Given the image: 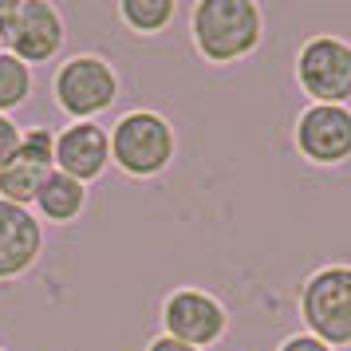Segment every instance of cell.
<instances>
[{
  "mask_svg": "<svg viewBox=\"0 0 351 351\" xmlns=\"http://www.w3.org/2000/svg\"><path fill=\"white\" fill-rule=\"evenodd\" d=\"M193 40L213 64L241 60L261 40V12L253 0H202L193 8Z\"/></svg>",
  "mask_w": 351,
  "mask_h": 351,
  "instance_id": "cell-1",
  "label": "cell"
},
{
  "mask_svg": "<svg viewBox=\"0 0 351 351\" xmlns=\"http://www.w3.org/2000/svg\"><path fill=\"white\" fill-rule=\"evenodd\" d=\"M0 40L20 64H44L64 44V20L48 0H24L0 8Z\"/></svg>",
  "mask_w": 351,
  "mask_h": 351,
  "instance_id": "cell-2",
  "label": "cell"
},
{
  "mask_svg": "<svg viewBox=\"0 0 351 351\" xmlns=\"http://www.w3.org/2000/svg\"><path fill=\"white\" fill-rule=\"evenodd\" d=\"M111 154L119 158V166L127 174L150 178L174 158V130H170L166 119H158L150 111L123 114L111 134Z\"/></svg>",
  "mask_w": 351,
  "mask_h": 351,
  "instance_id": "cell-3",
  "label": "cell"
},
{
  "mask_svg": "<svg viewBox=\"0 0 351 351\" xmlns=\"http://www.w3.org/2000/svg\"><path fill=\"white\" fill-rule=\"evenodd\" d=\"M304 319L319 343H351V269H324L304 288Z\"/></svg>",
  "mask_w": 351,
  "mask_h": 351,
  "instance_id": "cell-4",
  "label": "cell"
},
{
  "mask_svg": "<svg viewBox=\"0 0 351 351\" xmlns=\"http://www.w3.org/2000/svg\"><path fill=\"white\" fill-rule=\"evenodd\" d=\"M296 75L308 95H316L328 107H339V99L351 95V48L343 40L319 36L300 51Z\"/></svg>",
  "mask_w": 351,
  "mask_h": 351,
  "instance_id": "cell-5",
  "label": "cell"
},
{
  "mask_svg": "<svg viewBox=\"0 0 351 351\" xmlns=\"http://www.w3.org/2000/svg\"><path fill=\"white\" fill-rule=\"evenodd\" d=\"M114 91H119L114 71L103 64V60H95V56H80V60L64 64L60 80H56V99H60V107H64L67 114H80V119L107 111L114 103Z\"/></svg>",
  "mask_w": 351,
  "mask_h": 351,
  "instance_id": "cell-6",
  "label": "cell"
},
{
  "mask_svg": "<svg viewBox=\"0 0 351 351\" xmlns=\"http://www.w3.org/2000/svg\"><path fill=\"white\" fill-rule=\"evenodd\" d=\"M166 328H170V339L178 343H186V348H206L213 343L217 335L225 332V308L213 296L206 292H174L170 300H166Z\"/></svg>",
  "mask_w": 351,
  "mask_h": 351,
  "instance_id": "cell-7",
  "label": "cell"
},
{
  "mask_svg": "<svg viewBox=\"0 0 351 351\" xmlns=\"http://www.w3.org/2000/svg\"><path fill=\"white\" fill-rule=\"evenodd\" d=\"M296 146L312 162H343L351 154V111L316 103L312 111L300 114Z\"/></svg>",
  "mask_w": 351,
  "mask_h": 351,
  "instance_id": "cell-8",
  "label": "cell"
},
{
  "mask_svg": "<svg viewBox=\"0 0 351 351\" xmlns=\"http://www.w3.org/2000/svg\"><path fill=\"white\" fill-rule=\"evenodd\" d=\"M111 158V138L107 130L95 127V123H75L67 127L60 138H56V162H60V174L75 178V182H87V178H99L103 166Z\"/></svg>",
  "mask_w": 351,
  "mask_h": 351,
  "instance_id": "cell-9",
  "label": "cell"
},
{
  "mask_svg": "<svg viewBox=\"0 0 351 351\" xmlns=\"http://www.w3.org/2000/svg\"><path fill=\"white\" fill-rule=\"evenodd\" d=\"M40 256V225L28 217V209L0 197V280L28 272Z\"/></svg>",
  "mask_w": 351,
  "mask_h": 351,
  "instance_id": "cell-10",
  "label": "cell"
},
{
  "mask_svg": "<svg viewBox=\"0 0 351 351\" xmlns=\"http://www.w3.org/2000/svg\"><path fill=\"white\" fill-rule=\"evenodd\" d=\"M48 174H51L48 162H36V158H28L24 150H16V158L0 170V197L24 209L28 202H36V193L44 190Z\"/></svg>",
  "mask_w": 351,
  "mask_h": 351,
  "instance_id": "cell-11",
  "label": "cell"
},
{
  "mask_svg": "<svg viewBox=\"0 0 351 351\" xmlns=\"http://www.w3.org/2000/svg\"><path fill=\"white\" fill-rule=\"evenodd\" d=\"M36 206H40V213L51 217V221H71L83 209V186L75 178L51 170L48 182H44V190L36 193Z\"/></svg>",
  "mask_w": 351,
  "mask_h": 351,
  "instance_id": "cell-12",
  "label": "cell"
},
{
  "mask_svg": "<svg viewBox=\"0 0 351 351\" xmlns=\"http://www.w3.org/2000/svg\"><path fill=\"white\" fill-rule=\"evenodd\" d=\"M28 91H32V71H28V64H20L12 51L0 56V111L20 107L28 99Z\"/></svg>",
  "mask_w": 351,
  "mask_h": 351,
  "instance_id": "cell-13",
  "label": "cell"
},
{
  "mask_svg": "<svg viewBox=\"0 0 351 351\" xmlns=\"http://www.w3.org/2000/svg\"><path fill=\"white\" fill-rule=\"evenodd\" d=\"M174 16V0H123V20L138 32H158Z\"/></svg>",
  "mask_w": 351,
  "mask_h": 351,
  "instance_id": "cell-14",
  "label": "cell"
},
{
  "mask_svg": "<svg viewBox=\"0 0 351 351\" xmlns=\"http://www.w3.org/2000/svg\"><path fill=\"white\" fill-rule=\"evenodd\" d=\"M16 150H20V130H16V123H8V119L0 114V170L16 158Z\"/></svg>",
  "mask_w": 351,
  "mask_h": 351,
  "instance_id": "cell-15",
  "label": "cell"
},
{
  "mask_svg": "<svg viewBox=\"0 0 351 351\" xmlns=\"http://www.w3.org/2000/svg\"><path fill=\"white\" fill-rule=\"evenodd\" d=\"M280 351H332L328 343H319L316 335H296V339H288Z\"/></svg>",
  "mask_w": 351,
  "mask_h": 351,
  "instance_id": "cell-16",
  "label": "cell"
},
{
  "mask_svg": "<svg viewBox=\"0 0 351 351\" xmlns=\"http://www.w3.org/2000/svg\"><path fill=\"white\" fill-rule=\"evenodd\" d=\"M150 351H197V348H186V343H178V339H170V335H166V339H154V343H150Z\"/></svg>",
  "mask_w": 351,
  "mask_h": 351,
  "instance_id": "cell-17",
  "label": "cell"
}]
</instances>
